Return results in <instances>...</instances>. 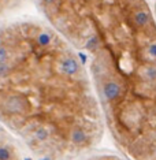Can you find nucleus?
<instances>
[{"mask_svg":"<svg viewBox=\"0 0 156 160\" xmlns=\"http://www.w3.org/2000/svg\"><path fill=\"white\" fill-rule=\"evenodd\" d=\"M19 141L0 124V160H23Z\"/></svg>","mask_w":156,"mask_h":160,"instance_id":"nucleus-2","label":"nucleus"},{"mask_svg":"<svg viewBox=\"0 0 156 160\" xmlns=\"http://www.w3.org/2000/svg\"><path fill=\"white\" fill-rule=\"evenodd\" d=\"M44 3H47V4H53V3L56 2V0H43Z\"/></svg>","mask_w":156,"mask_h":160,"instance_id":"nucleus-6","label":"nucleus"},{"mask_svg":"<svg viewBox=\"0 0 156 160\" xmlns=\"http://www.w3.org/2000/svg\"><path fill=\"white\" fill-rule=\"evenodd\" d=\"M77 160H122V159L118 158V156H114V155H108V153L92 152V153H89V155H85Z\"/></svg>","mask_w":156,"mask_h":160,"instance_id":"nucleus-4","label":"nucleus"},{"mask_svg":"<svg viewBox=\"0 0 156 160\" xmlns=\"http://www.w3.org/2000/svg\"><path fill=\"white\" fill-rule=\"evenodd\" d=\"M0 124L45 160L95 152L104 114L78 53L47 30L0 34Z\"/></svg>","mask_w":156,"mask_h":160,"instance_id":"nucleus-1","label":"nucleus"},{"mask_svg":"<svg viewBox=\"0 0 156 160\" xmlns=\"http://www.w3.org/2000/svg\"><path fill=\"white\" fill-rule=\"evenodd\" d=\"M133 21H134V23L137 26L145 27L151 22V17H149V14L146 11H136L133 14Z\"/></svg>","mask_w":156,"mask_h":160,"instance_id":"nucleus-3","label":"nucleus"},{"mask_svg":"<svg viewBox=\"0 0 156 160\" xmlns=\"http://www.w3.org/2000/svg\"><path fill=\"white\" fill-rule=\"evenodd\" d=\"M149 53H151V56L154 59H156V41H152L149 44Z\"/></svg>","mask_w":156,"mask_h":160,"instance_id":"nucleus-5","label":"nucleus"}]
</instances>
